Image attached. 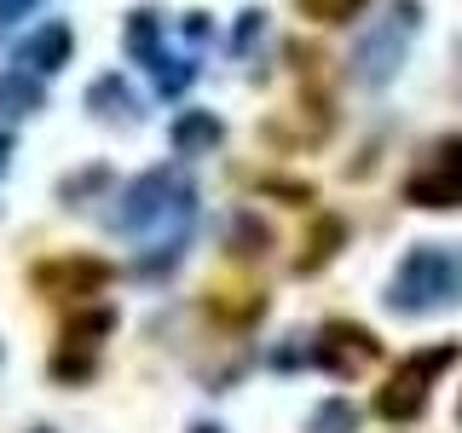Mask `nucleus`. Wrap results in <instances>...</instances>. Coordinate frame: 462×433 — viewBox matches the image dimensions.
<instances>
[{
	"mask_svg": "<svg viewBox=\"0 0 462 433\" xmlns=\"http://www.w3.org/2000/svg\"><path fill=\"white\" fill-rule=\"evenodd\" d=\"M387 307L404 318H422L439 307H462V249H439V243H416L393 272V295Z\"/></svg>",
	"mask_w": 462,
	"mask_h": 433,
	"instance_id": "f257e3e1",
	"label": "nucleus"
},
{
	"mask_svg": "<svg viewBox=\"0 0 462 433\" xmlns=\"http://www.w3.org/2000/svg\"><path fill=\"white\" fill-rule=\"evenodd\" d=\"M457 358H462V341H439V346H422V353L399 358V370L387 375V387L375 393V416H387V422H416L433 399V382H439Z\"/></svg>",
	"mask_w": 462,
	"mask_h": 433,
	"instance_id": "f03ea898",
	"label": "nucleus"
},
{
	"mask_svg": "<svg viewBox=\"0 0 462 433\" xmlns=\"http://www.w3.org/2000/svg\"><path fill=\"white\" fill-rule=\"evenodd\" d=\"M416 29H422V0H399V6L382 12V23L365 29V41L353 47V81L365 87H387L399 69V58L411 52Z\"/></svg>",
	"mask_w": 462,
	"mask_h": 433,
	"instance_id": "7ed1b4c3",
	"label": "nucleus"
},
{
	"mask_svg": "<svg viewBox=\"0 0 462 433\" xmlns=\"http://www.w3.org/2000/svg\"><path fill=\"white\" fill-rule=\"evenodd\" d=\"M404 202L411 208H462V134L433 139L416 156L411 180H404Z\"/></svg>",
	"mask_w": 462,
	"mask_h": 433,
	"instance_id": "20e7f679",
	"label": "nucleus"
},
{
	"mask_svg": "<svg viewBox=\"0 0 462 433\" xmlns=\"http://www.w3.org/2000/svg\"><path fill=\"white\" fill-rule=\"evenodd\" d=\"M375 358H382V341L365 324H353V318H329L312 341V364L329 370L336 382H358L365 370H375Z\"/></svg>",
	"mask_w": 462,
	"mask_h": 433,
	"instance_id": "39448f33",
	"label": "nucleus"
},
{
	"mask_svg": "<svg viewBox=\"0 0 462 433\" xmlns=\"http://www.w3.org/2000/svg\"><path fill=\"white\" fill-rule=\"evenodd\" d=\"M110 278H116V266H110V260H98V254H58V260H41V266L29 272L35 295L64 300V307H81V300H93Z\"/></svg>",
	"mask_w": 462,
	"mask_h": 433,
	"instance_id": "423d86ee",
	"label": "nucleus"
},
{
	"mask_svg": "<svg viewBox=\"0 0 462 433\" xmlns=\"http://www.w3.org/2000/svg\"><path fill=\"white\" fill-rule=\"evenodd\" d=\"M110 329H116V312L110 307H76V318L64 324L58 353H52V375H58V382H87Z\"/></svg>",
	"mask_w": 462,
	"mask_h": 433,
	"instance_id": "0eeeda50",
	"label": "nucleus"
},
{
	"mask_svg": "<svg viewBox=\"0 0 462 433\" xmlns=\"http://www.w3.org/2000/svg\"><path fill=\"white\" fill-rule=\"evenodd\" d=\"M329 127H336V98H329V87H300L295 110L289 115H272L260 134L272 144H283V151H307V144H324Z\"/></svg>",
	"mask_w": 462,
	"mask_h": 433,
	"instance_id": "6e6552de",
	"label": "nucleus"
},
{
	"mask_svg": "<svg viewBox=\"0 0 462 433\" xmlns=\"http://www.w3.org/2000/svg\"><path fill=\"white\" fill-rule=\"evenodd\" d=\"M202 312L226 329H254L260 318H266V289L260 283H214L208 300H202Z\"/></svg>",
	"mask_w": 462,
	"mask_h": 433,
	"instance_id": "1a4fd4ad",
	"label": "nucleus"
},
{
	"mask_svg": "<svg viewBox=\"0 0 462 433\" xmlns=\"http://www.w3.org/2000/svg\"><path fill=\"white\" fill-rule=\"evenodd\" d=\"M69 47H76V35H69V23H41L35 35L18 47V64L29 76H52V69L69 64Z\"/></svg>",
	"mask_w": 462,
	"mask_h": 433,
	"instance_id": "9d476101",
	"label": "nucleus"
},
{
	"mask_svg": "<svg viewBox=\"0 0 462 433\" xmlns=\"http://www.w3.org/2000/svg\"><path fill=\"white\" fill-rule=\"evenodd\" d=\"M341 243H346V220H341V214H312L307 237H300V254H295V272H300V278H307V272H324L329 260L341 254Z\"/></svg>",
	"mask_w": 462,
	"mask_h": 433,
	"instance_id": "9b49d317",
	"label": "nucleus"
},
{
	"mask_svg": "<svg viewBox=\"0 0 462 433\" xmlns=\"http://www.w3.org/2000/svg\"><path fill=\"white\" fill-rule=\"evenodd\" d=\"M220 139H226V122L214 110H185L180 122H173V151H180V156H202V151H214Z\"/></svg>",
	"mask_w": 462,
	"mask_h": 433,
	"instance_id": "f8f14e48",
	"label": "nucleus"
},
{
	"mask_svg": "<svg viewBox=\"0 0 462 433\" xmlns=\"http://www.w3.org/2000/svg\"><path fill=\"white\" fill-rule=\"evenodd\" d=\"M41 105H47V93H41V81L29 69H6L0 76V115H35Z\"/></svg>",
	"mask_w": 462,
	"mask_h": 433,
	"instance_id": "ddd939ff",
	"label": "nucleus"
},
{
	"mask_svg": "<svg viewBox=\"0 0 462 433\" xmlns=\"http://www.w3.org/2000/svg\"><path fill=\"white\" fill-rule=\"evenodd\" d=\"M127 52L139 58V64H162V35H156V12H127Z\"/></svg>",
	"mask_w": 462,
	"mask_h": 433,
	"instance_id": "4468645a",
	"label": "nucleus"
},
{
	"mask_svg": "<svg viewBox=\"0 0 462 433\" xmlns=\"http://www.w3.org/2000/svg\"><path fill=\"white\" fill-rule=\"evenodd\" d=\"M87 105H93L98 115H134L139 98H134V87H127L122 76H98L93 87H87Z\"/></svg>",
	"mask_w": 462,
	"mask_h": 433,
	"instance_id": "2eb2a0df",
	"label": "nucleus"
},
{
	"mask_svg": "<svg viewBox=\"0 0 462 433\" xmlns=\"http://www.w3.org/2000/svg\"><path fill=\"white\" fill-rule=\"evenodd\" d=\"M266 249H272V231L254 220V214H237L231 220V254L237 260H266Z\"/></svg>",
	"mask_w": 462,
	"mask_h": 433,
	"instance_id": "dca6fc26",
	"label": "nucleus"
},
{
	"mask_svg": "<svg viewBox=\"0 0 462 433\" xmlns=\"http://www.w3.org/2000/svg\"><path fill=\"white\" fill-rule=\"evenodd\" d=\"M307 433H358V410H353L346 399H324V404L312 410Z\"/></svg>",
	"mask_w": 462,
	"mask_h": 433,
	"instance_id": "f3484780",
	"label": "nucleus"
},
{
	"mask_svg": "<svg viewBox=\"0 0 462 433\" xmlns=\"http://www.w3.org/2000/svg\"><path fill=\"white\" fill-rule=\"evenodd\" d=\"M300 12H307L312 23H353L358 12H365V0H295Z\"/></svg>",
	"mask_w": 462,
	"mask_h": 433,
	"instance_id": "a211bd4d",
	"label": "nucleus"
},
{
	"mask_svg": "<svg viewBox=\"0 0 462 433\" xmlns=\"http://www.w3.org/2000/svg\"><path fill=\"white\" fill-rule=\"evenodd\" d=\"M191 76H197V69L185 64V58H168L162 52V64H156V93H162V98H180L185 87H191Z\"/></svg>",
	"mask_w": 462,
	"mask_h": 433,
	"instance_id": "6ab92c4d",
	"label": "nucleus"
},
{
	"mask_svg": "<svg viewBox=\"0 0 462 433\" xmlns=\"http://www.w3.org/2000/svg\"><path fill=\"white\" fill-rule=\"evenodd\" d=\"M260 35H266V12H237V35H231V52L249 58Z\"/></svg>",
	"mask_w": 462,
	"mask_h": 433,
	"instance_id": "aec40b11",
	"label": "nucleus"
},
{
	"mask_svg": "<svg viewBox=\"0 0 462 433\" xmlns=\"http://www.w3.org/2000/svg\"><path fill=\"white\" fill-rule=\"evenodd\" d=\"M260 191H266V197H283L289 208H307V202L318 197L312 185H300V180H260Z\"/></svg>",
	"mask_w": 462,
	"mask_h": 433,
	"instance_id": "412c9836",
	"label": "nucleus"
},
{
	"mask_svg": "<svg viewBox=\"0 0 462 433\" xmlns=\"http://www.w3.org/2000/svg\"><path fill=\"white\" fill-rule=\"evenodd\" d=\"M98 185H110V168H87V173H76V180H64V185H58V197L81 202L87 191H98Z\"/></svg>",
	"mask_w": 462,
	"mask_h": 433,
	"instance_id": "4be33fe9",
	"label": "nucleus"
},
{
	"mask_svg": "<svg viewBox=\"0 0 462 433\" xmlns=\"http://www.w3.org/2000/svg\"><path fill=\"white\" fill-rule=\"evenodd\" d=\"M29 12H35V0H0V29L18 23V18H29Z\"/></svg>",
	"mask_w": 462,
	"mask_h": 433,
	"instance_id": "5701e85b",
	"label": "nucleus"
},
{
	"mask_svg": "<svg viewBox=\"0 0 462 433\" xmlns=\"http://www.w3.org/2000/svg\"><path fill=\"white\" fill-rule=\"evenodd\" d=\"M185 41H191V47L208 41V18H202V12H185Z\"/></svg>",
	"mask_w": 462,
	"mask_h": 433,
	"instance_id": "b1692460",
	"label": "nucleus"
},
{
	"mask_svg": "<svg viewBox=\"0 0 462 433\" xmlns=\"http://www.w3.org/2000/svg\"><path fill=\"white\" fill-rule=\"evenodd\" d=\"M6 162H12V139L0 134V173H6Z\"/></svg>",
	"mask_w": 462,
	"mask_h": 433,
	"instance_id": "393cba45",
	"label": "nucleus"
},
{
	"mask_svg": "<svg viewBox=\"0 0 462 433\" xmlns=\"http://www.w3.org/2000/svg\"><path fill=\"white\" fill-rule=\"evenodd\" d=\"M191 433H226V428H214V422H197V428H191Z\"/></svg>",
	"mask_w": 462,
	"mask_h": 433,
	"instance_id": "a878e982",
	"label": "nucleus"
},
{
	"mask_svg": "<svg viewBox=\"0 0 462 433\" xmlns=\"http://www.w3.org/2000/svg\"><path fill=\"white\" fill-rule=\"evenodd\" d=\"M29 433H52V428H29Z\"/></svg>",
	"mask_w": 462,
	"mask_h": 433,
	"instance_id": "bb28decb",
	"label": "nucleus"
}]
</instances>
